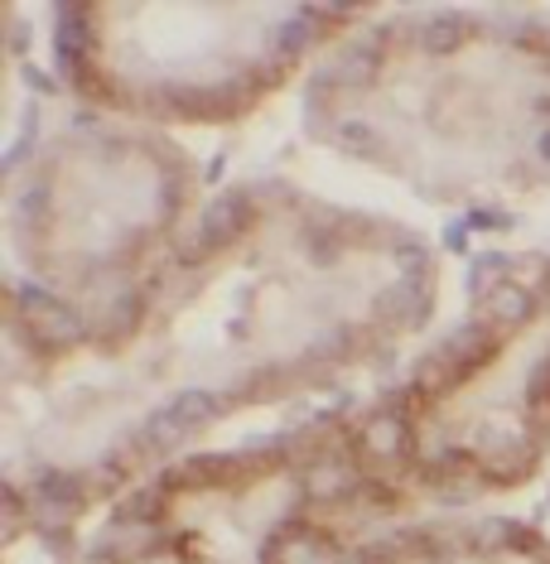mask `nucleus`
I'll use <instances>...</instances> for the list:
<instances>
[{
	"label": "nucleus",
	"instance_id": "f257e3e1",
	"mask_svg": "<svg viewBox=\"0 0 550 564\" xmlns=\"http://www.w3.org/2000/svg\"><path fill=\"white\" fill-rule=\"evenodd\" d=\"M256 213H261V194H256V188H247V184H237V188H227V194L208 198V208H203V217H198V241H203V251L217 256V251L233 247V241H241V237L251 232Z\"/></svg>",
	"mask_w": 550,
	"mask_h": 564
},
{
	"label": "nucleus",
	"instance_id": "f03ea898",
	"mask_svg": "<svg viewBox=\"0 0 550 564\" xmlns=\"http://www.w3.org/2000/svg\"><path fill=\"white\" fill-rule=\"evenodd\" d=\"M440 352L450 357V362L464 371V377H473V371L488 367L493 357L503 352V333H497L483 314H478V318H464V324L450 328V333L440 338Z\"/></svg>",
	"mask_w": 550,
	"mask_h": 564
},
{
	"label": "nucleus",
	"instance_id": "7ed1b4c3",
	"mask_svg": "<svg viewBox=\"0 0 550 564\" xmlns=\"http://www.w3.org/2000/svg\"><path fill=\"white\" fill-rule=\"evenodd\" d=\"M541 314V300H536V294L521 285L517 275L507 280V285H497L488 300H483V318H488V324L497 328V333H511V328H527L531 318Z\"/></svg>",
	"mask_w": 550,
	"mask_h": 564
},
{
	"label": "nucleus",
	"instance_id": "20e7f679",
	"mask_svg": "<svg viewBox=\"0 0 550 564\" xmlns=\"http://www.w3.org/2000/svg\"><path fill=\"white\" fill-rule=\"evenodd\" d=\"M188 444V430L179 425L170 410H155V415H145L131 434V448L136 454H150V458H174L179 448Z\"/></svg>",
	"mask_w": 550,
	"mask_h": 564
},
{
	"label": "nucleus",
	"instance_id": "39448f33",
	"mask_svg": "<svg viewBox=\"0 0 550 564\" xmlns=\"http://www.w3.org/2000/svg\"><path fill=\"white\" fill-rule=\"evenodd\" d=\"M227 395H217V391H208V387H188V391H174L170 401H164V410H170V415L179 420V425H184L188 434L194 430H203V425H213L217 415H227Z\"/></svg>",
	"mask_w": 550,
	"mask_h": 564
},
{
	"label": "nucleus",
	"instance_id": "423d86ee",
	"mask_svg": "<svg viewBox=\"0 0 550 564\" xmlns=\"http://www.w3.org/2000/svg\"><path fill=\"white\" fill-rule=\"evenodd\" d=\"M170 502H174V497L164 492L160 482L131 487V492H121V502H117V521L121 525H136V531H145V525H160L164 517H170Z\"/></svg>",
	"mask_w": 550,
	"mask_h": 564
},
{
	"label": "nucleus",
	"instance_id": "0eeeda50",
	"mask_svg": "<svg viewBox=\"0 0 550 564\" xmlns=\"http://www.w3.org/2000/svg\"><path fill=\"white\" fill-rule=\"evenodd\" d=\"M468 34H473V24L459 15V10H440L425 30H416V44L425 48V54H454L459 44H468Z\"/></svg>",
	"mask_w": 550,
	"mask_h": 564
},
{
	"label": "nucleus",
	"instance_id": "6e6552de",
	"mask_svg": "<svg viewBox=\"0 0 550 564\" xmlns=\"http://www.w3.org/2000/svg\"><path fill=\"white\" fill-rule=\"evenodd\" d=\"M517 531H521V521H511V517H483L478 525H468V550L473 555H503L517 541Z\"/></svg>",
	"mask_w": 550,
	"mask_h": 564
},
{
	"label": "nucleus",
	"instance_id": "1a4fd4ad",
	"mask_svg": "<svg viewBox=\"0 0 550 564\" xmlns=\"http://www.w3.org/2000/svg\"><path fill=\"white\" fill-rule=\"evenodd\" d=\"M511 265H517L511 256H503V251H483L478 261H473V271H468V294L483 304L497 285H507V280H511Z\"/></svg>",
	"mask_w": 550,
	"mask_h": 564
},
{
	"label": "nucleus",
	"instance_id": "9d476101",
	"mask_svg": "<svg viewBox=\"0 0 550 564\" xmlns=\"http://www.w3.org/2000/svg\"><path fill=\"white\" fill-rule=\"evenodd\" d=\"M338 145L348 150V155H377V150H381V135H377L367 121H343V126H338Z\"/></svg>",
	"mask_w": 550,
	"mask_h": 564
},
{
	"label": "nucleus",
	"instance_id": "9b49d317",
	"mask_svg": "<svg viewBox=\"0 0 550 564\" xmlns=\"http://www.w3.org/2000/svg\"><path fill=\"white\" fill-rule=\"evenodd\" d=\"M357 560H363V564H406L411 555H406L401 535H377V541L357 545Z\"/></svg>",
	"mask_w": 550,
	"mask_h": 564
},
{
	"label": "nucleus",
	"instance_id": "f8f14e48",
	"mask_svg": "<svg viewBox=\"0 0 550 564\" xmlns=\"http://www.w3.org/2000/svg\"><path fill=\"white\" fill-rule=\"evenodd\" d=\"M24 83H30V87H34V93H44V97H54V93H58V83H54V78H48V73H44V68H24Z\"/></svg>",
	"mask_w": 550,
	"mask_h": 564
},
{
	"label": "nucleus",
	"instance_id": "ddd939ff",
	"mask_svg": "<svg viewBox=\"0 0 550 564\" xmlns=\"http://www.w3.org/2000/svg\"><path fill=\"white\" fill-rule=\"evenodd\" d=\"M536 160H541L546 170H550V126H546L541 135H536Z\"/></svg>",
	"mask_w": 550,
	"mask_h": 564
},
{
	"label": "nucleus",
	"instance_id": "4468645a",
	"mask_svg": "<svg viewBox=\"0 0 550 564\" xmlns=\"http://www.w3.org/2000/svg\"><path fill=\"white\" fill-rule=\"evenodd\" d=\"M328 564H363V560H357V550H343V555H338V560H328Z\"/></svg>",
	"mask_w": 550,
	"mask_h": 564
}]
</instances>
